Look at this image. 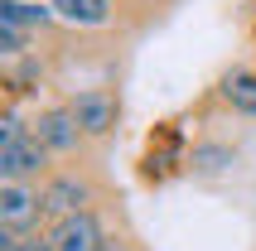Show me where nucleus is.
<instances>
[{
    "label": "nucleus",
    "mask_w": 256,
    "mask_h": 251,
    "mask_svg": "<svg viewBox=\"0 0 256 251\" xmlns=\"http://www.w3.org/2000/svg\"><path fill=\"white\" fill-rule=\"evenodd\" d=\"M78 116H72V106L68 112H48V116H39V126H34V140H44L48 150H72L78 145Z\"/></svg>",
    "instance_id": "obj_5"
},
{
    "label": "nucleus",
    "mask_w": 256,
    "mask_h": 251,
    "mask_svg": "<svg viewBox=\"0 0 256 251\" xmlns=\"http://www.w3.org/2000/svg\"><path fill=\"white\" fill-rule=\"evenodd\" d=\"M0 48H5V54H20V48H24V24H20V20H5V14H0Z\"/></svg>",
    "instance_id": "obj_10"
},
{
    "label": "nucleus",
    "mask_w": 256,
    "mask_h": 251,
    "mask_svg": "<svg viewBox=\"0 0 256 251\" xmlns=\"http://www.w3.org/2000/svg\"><path fill=\"white\" fill-rule=\"evenodd\" d=\"M54 242L58 251H106V242H102V227L92 212H72V218H63V222L54 227Z\"/></svg>",
    "instance_id": "obj_1"
},
{
    "label": "nucleus",
    "mask_w": 256,
    "mask_h": 251,
    "mask_svg": "<svg viewBox=\"0 0 256 251\" xmlns=\"http://www.w3.org/2000/svg\"><path fill=\"white\" fill-rule=\"evenodd\" d=\"M54 10L72 24H106V0H54Z\"/></svg>",
    "instance_id": "obj_8"
},
{
    "label": "nucleus",
    "mask_w": 256,
    "mask_h": 251,
    "mask_svg": "<svg viewBox=\"0 0 256 251\" xmlns=\"http://www.w3.org/2000/svg\"><path fill=\"white\" fill-rule=\"evenodd\" d=\"M82 203H87V188H82L78 179H58V184H48V194H44V208L58 212V218L82 212Z\"/></svg>",
    "instance_id": "obj_6"
},
{
    "label": "nucleus",
    "mask_w": 256,
    "mask_h": 251,
    "mask_svg": "<svg viewBox=\"0 0 256 251\" xmlns=\"http://www.w3.org/2000/svg\"><path fill=\"white\" fill-rule=\"evenodd\" d=\"M0 14H5V20H20V24H44V20H48V10L20 5V0H0Z\"/></svg>",
    "instance_id": "obj_9"
},
{
    "label": "nucleus",
    "mask_w": 256,
    "mask_h": 251,
    "mask_svg": "<svg viewBox=\"0 0 256 251\" xmlns=\"http://www.w3.org/2000/svg\"><path fill=\"white\" fill-rule=\"evenodd\" d=\"M44 150H48V145H44V140H10V145H0V174H5V179H24V174H34V169L44 164Z\"/></svg>",
    "instance_id": "obj_3"
},
{
    "label": "nucleus",
    "mask_w": 256,
    "mask_h": 251,
    "mask_svg": "<svg viewBox=\"0 0 256 251\" xmlns=\"http://www.w3.org/2000/svg\"><path fill=\"white\" fill-rule=\"evenodd\" d=\"M5 251H58L54 242H14V237H5Z\"/></svg>",
    "instance_id": "obj_12"
},
{
    "label": "nucleus",
    "mask_w": 256,
    "mask_h": 251,
    "mask_svg": "<svg viewBox=\"0 0 256 251\" xmlns=\"http://www.w3.org/2000/svg\"><path fill=\"white\" fill-rule=\"evenodd\" d=\"M39 208L44 203L34 194H24L20 184H5V188H0V227H5V232H24V227L39 218Z\"/></svg>",
    "instance_id": "obj_2"
},
{
    "label": "nucleus",
    "mask_w": 256,
    "mask_h": 251,
    "mask_svg": "<svg viewBox=\"0 0 256 251\" xmlns=\"http://www.w3.org/2000/svg\"><path fill=\"white\" fill-rule=\"evenodd\" d=\"M222 97H228L237 112L256 116V72H246V68L228 72V78H222Z\"/></svg>",
    "instance_id": "obj_7"
},
{
    "label": "nucleus",
    "mask_w": 256,
    "mask_h": 251,
    "mask_svg": "<svg viewBox=\"0 0 256 251\" xmlns=\"http://www.w3.org/2000/svg\"><path fill=\"white\" fill-rule=\"evenodd\" d=\"M72 116H78V126H82L87 136H106L116 126V102L106 92H82V97L72 102Z\"/></svg>",
    "instance_id": "obj_4"
},
{
    "label": "nucleus",
    "mask_w": 256,
    "mask_h": 251,
    "mask_svg": "<svg viewBox=\"0 0 256 251\" xmlns=\"http://www.w3.org/2000/svg\"><path fill=\"white\" fill-rule=\"evenodd\" d=\"M10 140H24V126H20V116H5V121H0V145H10Z\"/></svg>",
    "instance_id": "obj_11"
}]
</instances>
